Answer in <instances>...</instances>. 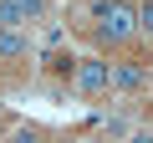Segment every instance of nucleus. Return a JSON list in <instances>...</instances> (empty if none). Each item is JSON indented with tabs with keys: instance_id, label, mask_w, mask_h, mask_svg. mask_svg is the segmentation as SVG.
<instances>
[{
	"instance_id": "f257e3e1",
	"label": "nucleus",
	"mask_w": 153,
	"mask_h": 143,
	"mask_svg": "<svg viewBox=\"0 0 153 143\" xmlns=\"http://www.w3.org/2000/svg\"><path fill=\"white\" fill-rule=\"evenodd\" d=\"M92 41L102 56H117L138 41V0H97L92 5Z\"/></svg>"
},
{
	"instance_id": "f03ea898",
	"label": "nucleus",
	"mask_w": 153,
	"mask_h": 143,
	"mask_svg": "<svg viewBox=\"0 0 153 143\" xmlns=\"http://www.w3.org/2000/svg\"><path fill=\"white\" fill-rule=\"evenodd\" d=\"M71 87L82 92V97H102V92L112 87V61H107V56H82L76 72H71Z\"/></svg>"
},
{
	"instance_id": "7ed1b4c3",
	"label": "nucleus",
	"mask_w": 153,
	"mask_h": 143,
	"mask_svg": "<svg viewBox=\"0 0 153 143\" xmlns=\"http://www.w3.org/2000/svg\"><path fill=\"white\" fill-rule=\"evenodd\" d=\"M0 61L16 66V72H26V61H31V41H26L21 26H0Z\"/></svg>"
},
{
	"instance_id": "20e7f679",
	"label": "nucleus",
	"mask_w": 153,
	"mask_h": 143,
	"mask_svg": "<svg viewBox=\"0 0 153 143\" xmlns=\"http://www.w3.org/2000/svg\"><path fill=\"white\" fill-rule=\"evenodd\" d=\"M112 87L138 92V87H148V72H143L138 61H112Z\"/></svg>"
},
{
	"instance_id": "39448f33",
	"label": "nucleus",
	"mask_w": 153,
	"mask_h": 143,
	"mask_svg": "<svg viewBox=\"0 0 153 143\" xmlns=\"http://www.w3.org/2000/svg\"><path fill=\"white\" fill-rule=\"evenodd\" d=\"M5 143H56V138H51V128H46V123H10Z\"/></svg>"
},
{
	"instance_id": "423d86ee",
	"label": "nucleus",
	"mask_w": 153,
	"mask_h": 143,
	"mask_svg": "<svg viewBox=\"0 0 153 143\" xmlns=\"http://www.w3.org/2000/svg\"><path fill=\"white\" fill-rule=\"evenodd\" d=\"M138 36H143L148 51H153V0H138Z\"/></svg>"
},
{
	"instance_id": "0eeeda50",
	"label": "nucleus",
	"mask_w": 153,
	"mask_h": 143,
	"mask_svg": "<svg viewBox=\"0 0 153 143\" xmlns=\"http://www.w3.org/2000/svg\"><path fill=\"white\" fill-rule=\"evenodd\" d=\"M0 26H26V10H21V0H0Z\"/></svg>"
},
{
	"instance_id": "6e6552de",
	"label": "nucleus",
	"mask_w": 153,
	"mask_h": 143,
	"mask_svg": "<svg viewBox=\"0 0 153 143\" xmlns=\"http://www.w3.org/2000/svg\"><path fill=\"white\" fill-rule=\"evenodd\" d=\"M21 10H26V21H41L46 16V0H21Z\"/></svg>"
},
{
	"instance_id": "1a4fd4ad",
	"label": "nucleus",
	"mask_w": 153,
	"mask_h": 143,
	"mask_svg": "<svg viewBox=\"0 0 153 143\" xmlns=\"http://www.w3.org/2000/svg\"><path fill=\"white\" fill-rule=\"evenodd\" d=\"M123 143H153V128H133V133H128Z\"/></svg>"
},
{
	"instance_id": "9d476101",
	"label": "nucleus",
	"mask_w": 153,
	"mask_h": 143,
	"mask_svg": "<svg viewBox=\"0 0 153 143\" xmlns=\"http://www.w3.org/2000/svg\"><path fill=\"white\" fill-rule=\"evenodd\" d=\"M0 72H5V61H0Z\"/></svg>"
}]
</instances>
